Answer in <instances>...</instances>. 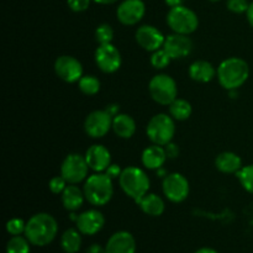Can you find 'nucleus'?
<instances>
[{
	"label": "nucleus",
	"mask_w": 253,
	"mask_h": 253,
	"mask_svg": "<svg viewBox=\"0 0 253 253\" xmlns=\"http://www.w3.org/2000/svg\"><path fill=\"white\" fill-rule=\"evenodd\" d=\"M58 234L57 220L48 212H37L26 221L25 237L32 246L44 247L53 242Z\"/></svg>",
	"instance_id": "1"
},
{
	"label": "nucleus",
	"mask_w": 253,
	"mask_h": 253,
	"mask_svg": "<svg viewBox=\"0 0 253 253\" xmlns=\"http://www.w3.org/2000/svg\"><path fill=\"white\" fill-rule=\"evenodd\" d=\"M217 81L226 90H237L247 82L250 77V66L240 57L224 59L217 67Z\"/></svg>",
	"instance_id": "2"
},
{
	"label": "nucleus",
	"mask_w": 253,
	"mask_h": 253,
	"mask_svg": "<svg viewBox=\"0 0 253 253\" xmlns=\"http://www.w3.org/2000/svg\"><path fill=\"white\" fill-rule=\"evenodd\" d=\"M83 192L89 204L96 208L104 207L114 195L113 179L104 172H94L84 180Z\"/></svg>",
	"instance_id": "3"
},
{
	"label": "nucleus",
	"mask_w": 253,
	"mask_h": 253,
	"mask_svg": "<svg viewBox=\"0 0 253 253\" xmlns=\"http://www.w3.org/2000/svg\"><path fill=\"white\" fill-rule=\"evenodd\" d=\"M119 184L125 195L137 203L148 193L151 182L147 173L142 168L130 166L123 169V173L119 178Z\"/></svg>",
	"instance_id": "4"
},
{
	"label": "nucleus",
	"mask_w": 253,
	"mask_h": 253,
	"mask_svg": "<svg viewBox=\"0 0 253 253\" xmlns=\"http://www.w3.org/2000/svg\"><path fill=\"white\" fill-rule=\"evenodd\" d=\"M174 119L169 114L160 113L152 116L146 126V135L153 145L166 146L172 142L175 135Z\"/></svg>",
	"instance_id": "5"
},
{
	"label": "nucleus",
	"mask_w": 253,
	"mask_h": 253,
	"mask_svg": "<svg viewBox=\"0 0 253 253\" xmlns=\"http://www.w3.org/2000/svg\"><path fill=\"white\" fill-rule=\"evenodd\" d=\"M148 93L156 103L168 106L178 98L177 82L168 74H156L148 83Z\"/></svg>",
	"instance_id": "6"
},
{
	"label": "nucleus",
	"mask_w": 253,
	"mask_h": 253,
	"mask_svg": "<svg viewBox=\"0 0 253 253\" xmlns=\"http://www.w3.org/2000/svg\"><path fill=\"white\" fill-rule=\"evenodd\" d=\"M167 24L175 34L190 35L197 31L199 26V17L192 9L180 5L170 7L167 14Z\"/></svg>",
	"instance_id": "7"
},
{
	"label": "nucleus",
	"mask_w": 253,
	"mask_h": 253,
	"mask_svg": "<svg viewBox=\"0 0 253 253\" xmlns=\"http://www.w3.org/2000/svg\"><path fill=\"white\" fill-rule=\"evenodd\" d=\"M89 166L85 156L79 153H69L61 165V175L68 184H79L88 178Z\"/></svg>",
	"instance_id": "8"
},
{
	"label": "nucleus",
	"mask_w": 253,
	"mask_h": 253,
	"mask_svg": "<svg viewBox=\"0 0 253 253\" xmlns=\"http://www.w3.org/2000/svg\"><path fill=\"white\" fill-rule=\"evenodd\" d=\"M162 192L170 203L179 204L189 195V182L182 173H169L163 178Z\"/></svg>",
	"instance_id": "9"
},
{
	"label": "nucleus",
	"mask_w": 253,
	"mask_h": 253,
	"mask_svg": "<svg viewBox=\"0 0 253 253\" xmlns=\"http://www.w3.org/2000/svg\"><path fill=\"white\" fill-rule=\"evenodd\" d=\"M113 130V116L103 109L94 110L84 120V131L91 138H103Z\"/></svg>",
	"instance_id": "10"
},
{
	"label": "nucleus",
	"mask_w": 253,
	"mask_h": 253,
	"mask_svg": "<svg viewBox=\"0 0 253 253\" xmlns=\"http://www.w3.org/2000/svg\"><path fill=\"white\" fill-rule=\"evenodd\" d=\"M94 61L103 73L111 74L120 69L123 57L120 51L113 43L99 44L94 53Z\"/></svg>",
	"instance_id": "11"
},
{
	"label": "nucleus",
	"mask_w": 253,
	"mask_h": 253,
	"mask_svg": "<svg viewBox=\"0 0 253 253\" xmlns=\"http://www.w3.org/2000/svg\"><path fill=\"white\" fill-rule=\"evenodd\" d=\"M54 73L66 83H78L79 79L84 76L83 66L73 56H59L54 61Z\"/></svg>",
	"instance_id": "12"
},
{
	"label": "nucleus",
	"mask_w": 253,
	"mask_h": 253,
	"mask_svg": "<svg viewBox=\"0 0 253 253\" xmlns=\"http://www.w3.org/2000/svg\"><path fill=\"white\" fill-rule=\"evenodd\" d=\"M146 14V5L142 0H124L116 9L119 22L125 26H133L143 19Z\"/></svg>",
	"instance_id": "13"
},
{
	"label": "nucleus",
	"mask_w": 253,
	"mask_h": 253,
	"mask_svg": "<svg viewBox=\"0 0 253 253\" xmlns=\"http://www.w3.org/2000/svg\"><path fill=\"white\" fill-rule=\"evenodd\" d=\"M135 39L141 48L147 52H155L162 48L166 36L152 25H142L136 30Z\"/></svg>",
	"instance_id": "14"
},
{
	"label": "nucleus",
	"mask_w": 253,
	"mask_h": 253,
	"mask_svg": "<svg viewBox=\"0 0 253 253\" xmlns=\"http://www.w3.org/2000/svg\"><path fill=\"white\" fill-rule=\"evenodd\" d=\"M193 47L194 44L189 35L175 34V32L166 36L165 44H163V48L167 51L172 59L185 58L192 53Z\"/></svg>",
	"instance_id": "15"
},
{
	"label": "nucleus",
	"mask_w": 253,
	"mask_h": 253,
	"mask_svg": "<svg viewBox=\"0 0 253 253\" xmlns=\"http://www.w3.org/2000/svg\"><path fill=\"white\" fill-rule=\"evenodd\" d=\"M104 225H105V217L103 212L96 209H89L81 212L76 220L77 229L85 236L96 235L103 230Z\"/></svg>",
	"instance_id": "16"
},
{
	"label": "nucleus",
	"mask_w": 253,
	"mask_h": 253,
	"mask_svg": "<svg viewBox=\"0 0 253 253\" xmlns=\"http://www.w3.org/2000/svg\"><path fill=\"white\" fill-rule=\"evenodd\" d=\"M85 160L88 163L90 170L95 173L105 172L106 168L111 165V153L105 146L91 145L88 150L85 151Z\"/></svg>",
	"instance_id": "17"
},
{
	"label": "nucleus",
	"mask_w": 253,
	"mask_h": 253,
	"mask_svg": "<svg viewBox=\"0 0 253 253\" xmlns=\"http://www.w3.org/2000/svg\"><path fill=\"white\" fill-rule=\"evenodd\" d=\"M105 253H136V240L128 231H118L109 237Z\"/></svg>",
	"instance_id": "18"
},
{
	"label": "nucleus",
	"mask_w": 253,
	"mask_h": 253,
	"mask_svg": "<svg viewBox=\"0 0 253 253\" xmlns=\"http://www.w3.org/2000/svg\"><path fill=\"white\" fill-rule=\"evenodd\" d=\"M167 158L165 146L153 145L152 143L143 150L142 155H141V162L146 169L157 170L163 167Z\"/></svg>",
	"instance_id": "19"
},
{
	"label": "nucleus",
	"mask_w": 253,
	"mask_h": 253,
	"mask_svg": "<svg viewBox=\"0 0 253 253\" xmlns=\"http://www.w3.org/2000/svg\"><path fill=\"white\" fill-rule=\"evenodd\" d=\"M188 74H189L190 79L198 82V83H209L216 77L217 69L210 62L199 59L190 64Z\"/></svg>",
	"instance_id": "20"
},
{
	"label": "nucleus",
	"mask_w": 253,
	"mask_h": 253,
	"mask_svg": "<svg viewBox=\"0 0 253 253\" xmlns=\"http://www.w3.org/2000/svg\"><path fill=\"white\" fill-rule=\"evenodd\" d=\"M215 167L219 172L225 173V174H236L244 165L242 160L237 153L231 152V151H225L217 155L215 158Z\"/></svg>",
	"instance_id": "21"
},
{
	"label": "nucleus",
	"mask_w": 253,
	"mask_h": 253,
	"mask_svg": "<svg viewBox=\"0 0 253 253\" xmlns=\"http://www.w3.org/2000/svg\"><path fill=\"white\" fill-rule=\"evenodd\" d=\"M61 200L64 209L74 212L83 207L85 195H84L83 189H81L77 184H68L61 194Z\"/></svg>",
	"instance_id": "22"
},
{
	"label": "nucleus",
	"mask_w": 253,
	"mask_h": 253,
	"mask_svg": "<svg viewBox=\"0 0 253 253\" xmlns=\"http://www.w3.org/2000/svg\"><path fill=\"white\" fill-rule=\"evenodd\" d=\"M113 131L120 138H131L136 132V121L127 114H118L113 118Z\"/></svg>",
	"instance_id": "23"
},
{
	"label": "nucleus",
	"mask_w": 253,
	"mask_h": 253,
	"mask_svg": "<svg viewBox=\"0 0 253 253\" xmlns=\"http://www.w3.org/2000/svg\"><path fill=\"white\" fill-rule=\"evenodd\" d=\"M140 209L148 216H161L165 212L166 204L160 195L155 193H147L137 202Z\"/></svg>",
	"instance_id": "24"
},
{
	"label": "nucleus",
	"mask_w": 253,
	"mask_h": 253,
	"mask_svg": "<svg viewBox=\"0 0 253 253\" xmlns=\"http://www.w3.org/2000/svg\"><path fill=\"white\" fill-rule=\"evenodd\" d=\"M61 247L66 253H77L82 247V234L78 229H67L61 236Z\"/></svg>",
	"instance_id": "25"
},
{
	"label": "nucleus",
	"mask_w": 253,
	"mask_h": 253,
	"mask_svg": "<svg viewBox=\"0 0 253 253\" xmlns=\"http://www.w3.org/2000/svg\"><path fill=\"white\" fill-rule=\"evenodd\" d=\"M168 111L175 121H185L192 116L193 108L188 100L177 98L168 105Z\"/></svg>",
	"instance_id": "26"
},
{
	"label": "nucleus",
	"mask_w": 253,
	"mask_h": 253,
	"mask_svg": "<svg viewBox=\"0 0 253 253\" xmlns=\"http://www.w3.org/2000/svg\"><path fill=\"white\" fill-rule=\"evenodd\" d=\"M78 88L85 95H95L100 90V81L95 76L85 74L78 82Z\"/></svg>",
	"instance_id": "27"
},
{
	"label": "nucleus",
	"mask_w": 253,
	"mask_h": 253,
	"mask_svg": "<svg viewBox=\"0 0 253 253\" xmlns=\"http://www.w3.org/2000/svg\"><path fill=\"white\" fill-rule=\"evenodd\" d=\"M30 241L24 236H11L6 244V253H31Z\"/></svg>",
	"instance_id": "28"
},
{
	"label": "nucleus",
	"mask_w": 253,
	"mask_h": 253,
	"mask_svg": "<svg viewBox=\"0 0 253 253\" xmlns=\"http://www.w3.org/2000/svg\"><path fill=\"white\" fill-rule=\"evenodd\" d=\"M236 177L242 188L250 194H253V165L244 166L236 173Z\"/></svg>",
	"instance_id": "29"
},
{
	"label": "nucleus",
	"mask_w": 253,
	"mask_h": 253,
	"mask_svg": "<svg viewBox=\"0 0 253 253\" xmlns=\"http://www.w3.org/2000/svg\"><path fill=\"white\" fill-rule=\"evenodd\" d=\"M172 61L173 59L170 58V56L167 53V51H166L163 47L162 48L157 49V51L152 52V54H151V58H150L151 64H152L153 68H156V69L167 68Z\"/></svg>",
	"instance_id": "30"
},
{
	"label": "nucleus",
	"mask_w": 253,
	"mask_h": 253,
	"mask_svg": "<svg viewBox=\"0 0 253 253\" xmlns=\"http://www.w3.org/2000/svg\"><path fill=\"white\" fill-rule=\"evenodd\" d=\"M95 41L99 44L111 43L114 40V30L109 24H100L95 29Z\"/></svg>",
	"instance_id": "31"
},
{
	"label": "nucleus",
	"mask_w": 253,
	"mask_h": 253,
	"mask_svg": "<svg viewBox=\"0 0 253 253\" xmlns=\"http://www.w3.org/2000/svg\"><path fill=\"white\" fill-rule=\"evenodd\" d=\"M25 229H26V222L19 217L10 219L6 222V232L11 236H20V235L25 234Z\"/></svg>",
	"instance_id": "32"
},
{
	"label": "nucleus",
	"mask_w": 253,
	"mask_h": 253,
	"mask_svg": "<svg viewBox=\"0 0 253 253\" xmlns=\"http://www.w3.org/2000/svg\"><path fill=\"white\" fill-rule=\"evenodd\" d=\"M67 185H68V182H67L62 175H56V177L51 178V180L48 182L49 190H51L53 194L57 195H61L62 193L64 192V189L67 188Z\"/></svg>",
	"instance_id": "33"
},
{
	"label": "nucleus",
	"mask_w": 253,
	"mask_h": 253,
	"mask_svg": "<svg viewBox=\"0 0 253 253\" xmlns=\"http://www.w3.org/2000/svg\"><path fill=\"white\" fill-rule=\"evenodd\" d=\"M226 6L234 14H244L249 9L250 2L247 0H227Z\"/></svg>",
	"instance_id": "34"
},
{
	"label": "nucleus",
	"mask_w": 253,
	"mask_h": 253,
	"mask_svg": "<svg viewBox=\"0 0 253 253\" xmlns=\"http://www.w3.org/2000/svg\"><path fill=\"white\" fill-rule=\"evenodd\" d=\"M93 0H67L68 7L74 12H83L89 9Z\"/></svg>",
	"instance_id": "35"
},
{
	"label": "nucleus",
	"mask_w": 253,
	"mask_h": 253,
	"mask_svg": "<svg viewBox=\"0 0 253 253\" xmlns=\"http://www.w3.org/2000/svg\"><path fill=\"white\" fill-rule=\"evenodd\" d=\"M104 173H106V174H108L109 177L114 180V179H119V178H120L121 173H123V169H121L120 166L116 165V163H111V165L106 168V170Z\"/></svg>",
	"instance_id": "36"
},
{
	"label": "nucleus",
	"mask_w": 253,
	"mask_h": 253,
	"mask_svg": "<svg viewBox=\"0 0 253 253\" xmlns=\"http://www.w3.org/2000/svg\"><path fill=\"white\" fill-rule=\"evenodd\" d=\"M166 153H167L168 158H175L178 155H179V148H178L177 145H174L173 142H169L168 145L165 146Z\"/></svg>",
	"instance_id": "37"
},
{
	"label": "nucleus",
	"mask_w": 253,
	"mask_h": 253,
	"mask_svg": "<svg viewBox=\"0 0 253 253\" xmlns=\"http://www.w3.org/2000/svg\"><path fill=\"white\" fill-rule=\"evenodd\" d=\"M105 110L114 118V116H116L118 114H120V106H119V104H109L105 108Z\"/></svg>",
	"instance_id": "38"
},
{
	"label": "nucleus",
	"mask_w": 253,
	"mask_h": 253,
	"mask_svg": "<svg viewBox=\"0 0 253 253\" xmlns=\"http://www.w3.org/2000/svg\"><path fill=\"white\" fill-rule=\"evenodd\" d=\"M86 253H105V247H101L100 245L94 244L86 250Z\"/></svg>",
	"instance_id": "39"
},
{
	"label": "nucleus",
	"mask_w": 253,
	"mask_h": 253,
	"mask_svg": "<svg viewBox=\"0 0 253 253\" xmlns=\"http://www.w3.org/2000/svg\"><path fill=\"white\" fill-rule=\"evenodd\" d=\"M246 16H247V21H249V24L253 27V1L250 2V6L246 11Z\"/></svg>",
	"instance_id": "40"
},
{
	"label": "nucleus",
	"mask_w": 253,
	"mask_h": 253,
	"mask_svg": "<svg viewBox=\"0 0 253 253\" xmlns=\"http://www.w3.org/2000/svg\"><path fill=\"white\" fill-rule=\"evenodd\" d=\"M184 1H185V0H165V2L169 7L180 6V5H183V2H184Z\"/></svg>",
	"instance_id": "41"
},
{
	"label": "nucleus",
	"mask_w": 253,
	"mask_h": 253,
	"mask_svg": "<svg viewBox=\"0 0 253 253\" xmlns=\"http://www.w3.org/2000/svg\"><path fill=\"white\" fill-rule=\"evenodd\" d=\"M194 253H219V252L214 249H210V247H203V249H199Z\"/></svg>",
	"instance_id": "42"
},
{
	"label": "nucleus",
	"mask_w": 253,
	"mask_h": 253,
	"mask_svg": "<svg viewBox=\"0 0 253 253\" xmlns=\"http://www.w3.org/2000/svg\"><path fill=\"white\" fill-rule=\"evenodd\" d=\"M93 1L100 5H110V4H114V2H116L118 0H93Z\"/></svg>",
	"instance_id": "43"
},
{
	"label": "nucleus",
	"mask_w": 253,
	"mask_h": 253,
	"mask_svg": "<svg viewBox=\"0 0 253 253\" xmlns=\"http://www.w3.org/2000/svg\"><path fill=\"white\" fill-rule=\"evenodd\" d=\"M210 1H212V2H216V1H220V0H210Z\"/></svg>",
	"instance_id": "44"
}]
</instances>
